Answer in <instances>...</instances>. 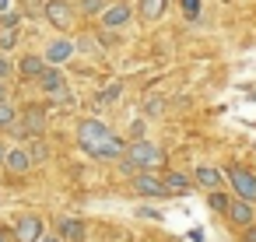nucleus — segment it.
<instances>
[{
	"mask_svg": "<svg viewBox=\"0 0 256 242\" xmlns=\"http://www.w3.org/2000/svg\"><path fill=\"white\" fill-rule=\"evenodd\" d=\"M18 70H22V78H42L46 74V56H25Z\"/></svg>",
	"mask_w": 256,
	"mask_h": 242,
	"instance_id": "nucleus-14",
	"label": "nucleus"
},
{
	"mask_svg": "<svg viewBox=\"0 0 256 242\" xmlns=\"http://www.w3.org/2000/svg\"><path fill=\"white\" fill-rule=\"evenodd\" d=\"M4 95H8V88H4V84H0V102H4Z\"/></svg>",
	"mask_w": 256,
	"mask_h": 242,
	"instance_id": "nucleus-34",
	"label": "nucleus"
},
{
	"mask_svg": "<svg viewBox=\"0 0 256 242\" xmlns=\"http://www.w3.org/2000/svg\"><path fill=\"white\" fill-rule=\"evenodd\" d=\"M130 134H134V140H140V134H144V123H140V120H134V126H130Z\"/></svg>",
	"mask_w": 256,
	"mask_h": 242,
	"instance_id": "nucleus-27",
	"label": "nucleus"
},
{
	"mask_svg": "<svg viewBox=\"0 0 256 242\" xmlns=\"http://www.w3.org/2000/svg\"><path fill=\"white\" fill-rule=\"evenodd\" d=\"M165 14V0H140V18L144 22H158Z\"/></svg>",
	"mask_w": 256,
	"mask_h": 242,
	"instance_id": "nucleus-17",
	"label": "nucleus"
},
{
	"mask_svg": "<svg viewBox=\"0 0 256 242\" xmlns=\"http://www.w3.org/2000/svg\"><path fill=\"white\" fill-rule=\"evenodd\" d=\"M39 4H42V8H46V0H39Z\"/></svg>",
	"mask_w": 256,
	"mask_h": 242,
	"instance_id": "nucleus-36",
	"label": "nucleus"
},
{
	"mask_svg": "<svg viewBox=\"0 0 256 242\" xmlns=\"http://www.w3.org/2000/svg\"><path fill=\"white\" fill-rule=\"evenodd\" d=\"M207 200H210V207H214V210H221V214H228V207H232V200H228L224 193H218V190H210V196H207Z\"/></svg>",
	"mask_w": 256,
	"mask_h": 242,
	"instance_id": "nucleus-20",
	"label": "nucleus"
},
{
	"mask_svg": "<svg viewBox=\"0 0 256 242\" xmlns=\"http://www.w3.org/2000/svg\"><path fill=\"white\" fill-rule=\"evenodd\" d=\"M0 242H8V232H4V228H0Z\"/></svg>",
	"mask_w": 256,
	"mask_h": 242,
	"instance_id": "nucleus-35",
	"label": "nucleus"
},
{
	"mask_svg": "<svg viewBox=\"0 0 256 242\" xmlns=\"http://www.w3.org/2000/svg\"><path fill=\"white\" fill-rule=\"evenodd\" d=\"M158 112H162V102L151 98V102H148V116H158Z\"/></svg>",
	"mask_w": 256,
	"mask_h": 242,
	"instance_id": "nucleus-26",
	"label": "nucleus"
},
{
	"mask_svg": "<svg viewBox=\"0 0 256 242\" xmlns=\"http://www.w3.org/2000/svg\"><path fill=\"white\" fill-rule=\"evenodd\" d=\"M228 182H232V190H235L242 200L256 204V176H252L249 168H242V165H232V168H228Z\"/></svg>",
	"mask_w": 256,
	"mask_h": 242,
	"instance_id": "nucleus-3",
	"label": "nucleus"
},
{
	"mask_svg": "<svg viewBox=\"0 0 256 242\" xmlns=\"http://www.w3.org/2000/svg\"><path fill=\"white\" fill-rule=\"evenodd\" d=\"M70 56H74V46H70L67 39H56V42L46 46V64H64V60H70Z\"/></svg>",
	"mask_w": 256,
	"mask_h": 242,
	"instance_id": "nucleus-13",
	"label": "nucleus"
},
{
	"mask_svg": "<svg viewBox=\"0 0 256 242\" xmlns=\"http://www.w3.org/2000/svg\"><path fill=\"white\" fill-rule=\"evenodd\" d=\"M14 123V109L8 102H0V126H11Z\"/></svg>",
	"mask_w": 256,
	"mask_h": 242,
	"instance_id": "nucleus-23",
	"label": "nucleus"
},
{
	"mask_svg": "<svg viewBox=\"0 0 256 242\" xmlns=\"http://www.w3.org/2000/svg\"><path fill=\"white\" fill-rule=\"evenodd\" d=\"M4 162H8V151H4V148H0V165H4Z\"/></svg>",
	"mask_w": 256,
	"mask_h": 242,
	"instance_id": "nucleus-33",
	"label": "nucleus"
},
{
	"mask_svg": "<svg viewBox=\"0 0 256 242\" xmlns=\"http://www.w3.org/2000/svg\"><path fill=\"white\" fill-rule=\"evenodd\" d=\"M8 4H11V0H0V14H8Z\"/></svg>",
	"mask_w": 256,
	"mask_h": 242,
	"instance_id": "nucleus-32",
	"label": "nucleus"
},
{
	"mask_svg": "<svg viewBox=\"0 0 256 242\" xmlns=\"http://www.w3.org/2000/svg\"><path fill=\"white\" fill-rule=\"evenodd\" d=\"M39 84H42V92H46V95H53L56 102H70L67 84H64V74H60V70H46V74L39 78Z\"/></svg>",
	"mask_w": 256,
	"mask_h": 242,
	"instance_id": "nucleus-7",
	"label": "nucleus"
},
{
	"mask_svg": "<svg viewBox=\"0 0 256 242\" xmlns=\"http://www.w3.org/2000/svg\"><path fill=\"white\" fill-rule=\"evenodd\" d=\"M56 224H60V232H64L67 238H74V242H81V238H84V224H81L78 218H60Z\"/></svg>",
	"mask_w": 256,
	"mask_h": 242,
	"instance_id": "nucleus-16",
	"label": "nucleus"
},
{
	"mask_svg": "<svg viewBox=\"0 0 256 242\" xmlns=\"http://www.w3.org/2000/svg\"><path fill=\"white\" fill-rule=\"evenodd\" d=\"M228 218L235 221V224H242V228H249V224H256V210H252V204L249 200H232V207H228Z\"/></svg>",
	"mask_w": 256,
	"mask_h": 242,
	"instance_id": "nucleus-8",
	"label": "nucleus"
},
{
	"mask_svg": "<svg viewBox=\"0 0 256 242\" xmlns=\"http://www.w3.org/2000/svg\"><path fill=\"white\" fill-rule=\"evenodd\" d=\"M193 179H196L200 186H207V190H218V186H221V172L210 168V165H200V168L193 172Z\"/></svg>",
	"mask_w": 256,
	"mask_h": 242,
	"instance_id": "nucleus-15",
	"label": "nucleus"
},
{
	"mask_svg": "<svg viewBox=\"0 0 256 242\" xmlns=\"http://www.w3.org/2000/svg\"><path fill=\"white\" fill-rule=\"evenodd\" d=\"M0 25H4V28H14V25H18V14H11V11L0 14Z\"/></svg>",
	"mask_w": 256,
	"mask_h": 242,
	"instance_id": "nucleus-24",
	"label": "nucleus"
},
{
	"mask_svg": "<svg viewBox=\"0 0 256 242\" xmlns=\"http://www.w3.org/2000/svg\"><path fill=\"white\" fill-rule=\"evenodd\" d=\"M32 162H36V158H32V151L14 148V151H8V162H4V165H8V172H14V176H25V172L32 168Z\"/></svg>",
	"mask_w": 256,
	"mask_h": 242,
	"instance_id": "nucleus-9",
	"label": "nucleus"
},
{
	"mask_svg": "<svg viewBox=\"0 0 256 242\" xmlns=\"http://www.w3.org/2000/svg\"><path fill=\"white\" fill-rule=\"evenodd\" d=\"M106 134H109V126L98 123V120H81V123H78V140H81V144L98 140V137H106Z\"/></svg>",
	"mask_w": 256,
	"mask_h": 242,
	"instance_id": "nucleus-12",
	"label": "nucleus"
},
{
	"mask_svg": "<svg viewBox=\"0 0 256 242\" xmlns=\"http://www.w3.org/2000/svg\"><path fill=\"white\" fill-rule=\"evenodd\" d=\"M126 22H130V8L126 4H112V8L102 11V25L106 28H123Z\"/></svg>",
	"mask_w": 256,
	"mask_h": 242,
	"instance_id": "nucleus-11",
	"label": "nucleus"
},
{
	"mask_svg": "<svg viewBox=\"0 0 256 242\" xmlns=\"http://www.w3.org/2000/svg\"><path fill=\"white\" fill-rule=\"evenodd\" d=\"M242 242H256V224H249V228H246V235H242Z\"/></svg>",
	"mask_w": 256,
	"mask_h": 242,
	"instance_id": "nucleus-29",
	"label": "nucleus"
},
{
	"mask_svg": "<svg viewBox=\"0 0 256 242\" xmlns=\"http://www.w3.org/2000/svg\"><path fill=\"white\" fill-rule=\"evenodd\" d=\"M46 18L56 25V28H70L74 25V11H70V4H67V0H46Z\"/></svg>",
	"mask_w": 256,
	"mask_h": 242,
	"instance_id": "nucleus-6",
	"label": "nucleus"
},
{
	"mask_svg": "<svg viewBox=\"0 0 256 242\" xmlns=\"http://www.w3.org/2000/svg\"><path fill=\"white\" fill-rule=\"evenodd\" d=\"M120 95H123V84H112V88H102L95 102H98V106H109V102H116Z\"/></svg>",
	"mask_w": 256,
	"mask_h": 242,
	"instance_id": "nucleus-19",
	"label": "nucleus"
},
{
	"mask_svg": "<svg viewBox=\"0 0 256 242\" xmlns=\"http://www.w3.org/2000/svg\"><path fill=\"white\" fill-rule=\"evenodd\" d=\"M14 238H18V242H39V238H42V218L22 214V218L14 221Z\"/></svg>",
	"mask_w": 256,
	"mask_h": 242,
	"instance_id": "nucleus-4",
	"label": "nucleus"
},
{
	"mask_svg": "<svg viewBox=\"0 0 256 242\" xmlns=\"http://www.w3.org/2000/svg\"><path fill=\"white\" fill-rule=\"evenodd\" d=\"M81 151L84 154H92V158H126V144L116 137V134H106V137H98V140H88V144H81Z\"/></svg>",
	"mask_w": 256,
	"mask_h": 242,
	"instance_id": "nucleus-2",
	"label": "nucleus"
},
{
	"mask_svg": "<svg viewBox=\"0 0 256 242\" xmlns=\"http://www.w3.org/2000/svg\"><path fill=\"white\" fill-rule=\"evenodd\" d=\"M179 4H182V14H186L190 22L200 18V0H179Z\"/></svg>",
	"mask_w": 256,
	"mask_h": 242,
	"instance_id": "nucleus-21",
	"label": "nucleus"
},
{
	"mask_svg": "<svg viewBox=\"0 0 256 242\" xmlns=\"http://www.w3.org/2000/svg\"><path fill=\"white\" fill-rule=\"evenodd\" d=\"M165 186H168L172 193H186V190H190V176H182V172H165Z\"/></svg>",
	"mask_w": 256,
	"mask_h": 242,
	"instance_id": "nucleus-18",
	"label": "nucleus"
},
{
	"mask_svg": "<svg viewBox=\"0 0 256 242\" xmlns=\"http://www.w3.org/2000/svg\"><path fill=\"white\" fill-rule=\"evenodd\" d=\"M162 162H165V154H162L158 144H151V140H134V144L126 148V162H123V168H126V172H134V165H140V168H154V165H162Z\"/></svg>",
	"mask_w": 256,
	"mask_h": 242,
	"instance_id": "nucleus-1",
	"label": "nucleus"
},
{
	"mask_svg": "<svg viewBox=\"0 0 256 242\" xmlns=\"http://www.w3.org/2000/svg\"><path fill=\"white\" fill-rule=\"evenodd\" d=\"M14 46V32H8V36H0V50H11Z\"/></svg>",
	"mask_w": 256,
	"mask_h": 242,
	"instance_id": "nucleus-25",
	"label": "nucleus"
},
{
	"mask_svg": "<svg viewBox=\"0 0 256 242\" xmlns=\"http://www.w3.org/2000/svg\"><path fill=\"white\" fill-rule=\"evenodd\" d=\"M32 158L42 162V158H46V144H36V148H32Z\"/></svg>",
	"mask_w": 256,
	"mask_h": 242,
	"instance_id": "nucleus-28",
	"label": "nucleus"
},
{
	"mask_svg": "<svg viewBox=\"0 0 256 242\" xmlns=\"http://www.w3.org/2000/svg\"><path fill=\"white\" fill-rule=\"evenodd\" d=\"M0 78H11V64H8L4 56H0Z\"/></svg>",
	"mask_w": 256,
	"mask_h": 242,
	"instance_id": "nucleus-30",
	"label": "nucleus"
},
{
	"mask_svg": "<svg viewBox=\"0 0 256 242\" xmlns=\"http://www.w3.org/2000/svg\"><path fill=\"white\" fill-rule=\"evenodd\" d=\"M106 11V0H81V14H98Z\"/></svg>",
	"mask_w": 256,
	"mask_h": 242,
	"instance_id": "nucleus-22",
	"label": "nucleus"
},
{
	"mask_svg": "<svg viewBox=\"0 0 256 242\" xmlns=\"http://www.w3.org/2000/svg\"><path fill=\"white\" fill-rule=\"evenodd\" d=\"M39 242H60V235H42Z\"/></svg>",
	"mask_w": 256,
	"mask_h": 242,
	"instance_id": "nucleus-31",
	"label": "nucleus"
},
{
	"mask_svg": "<svg viewBox=\"0 0 256 242\" xmlns=\"http://www.w3.org/2000/svg\"><path fill=\"white\" fill-rule=\"evenodd\" d=\"M42 130H46V112H42V109H25L22 134H25V137H39Z\"/></svg>",
	"mask_w": 256,
	"mask_h": 242,
	"instance_id": "nucleus-10",
	"label": "nucleus"
},
{
	"mask_svg": "<svg viewBox=\"0 0 256 242\" xmlns=\"http://www.w3.org/2000/svg\"><path fill=\"white\" fill-rule=\"evenodd\" d=\"M134 190H137L140 196H165V193H172V190L165 186V179L148 176V172H137V176H134Z\"/></svg>",
	"mask_w": 256,
	"mask_h": 242,
	"instance_id": "nucleus-5",
	"label": "nucleus"
}]
</instances>
